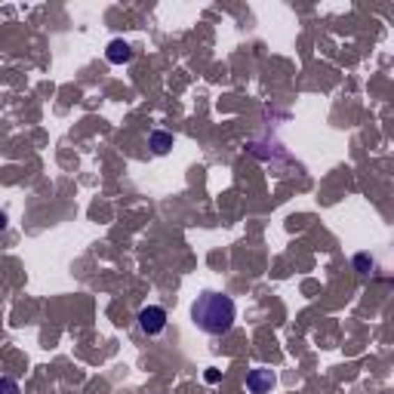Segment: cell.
<instances>
[{
    "label": "cell",
    "mask_w": 394,
    "mask_h": 394,
    "mask_svg": "<svg viewBox=\"0 0 394 394\" xmlns=\"http://www.w3.org/2000/svg\"><path fill=\"white\" fill-rule=\"evenodd\" d=\"M191 321L206 336H225L237 321V305L232 296L215 293V289H204L195 299V305H191Z\"/></svg>",
    "instance_id": "cell-1"
},
{
    "label": "cell",
    "mask_w": 394,
    "mask_h": 394,
    "mask_svg": "<svg viewBox=\"0 0 394 394\" xmlns=\"http://www.w3.org/2000/svg\"><path fill=\"white\" fill-rule=\"evenodd\" d=\"M167 311L160 308V305H145L142 311H139V330L145 333V336H160L163 330H167Z\"/></svg>",
    "instance_id": "cell-2"
},
{
    "label": "cell",
    "mask_w": 394,
    "mask_h": 394,
    "mask_svg": "<svg viewBox=\"0 0 394 394\" xmlns=\"http://www.w3.org/2000/svg\"><path fill=\"white\" fill-rule=\"evenodd\" d=\"M274 382H278V376H274L271 370L256 367V370H250V376H247V391L250 394H268L274 388Z\"/></svg>",
    "instance_id": "cell-3"
},
{
    "label": "cell",
    "mask_w": 394,
    "mask_h": 394,
    "mask_svg": "<svg viewBox=\"0 0 394 394\" xmlns=\"http://www.w3.org/2000/svg\"><path fill=\"white\" fill-rule=\"evenodd\" d=\"M105 59L111 65H126L132 59V47L126 40H111L108 50H105Z\"/></svg>",
    "instance_id": "cell-4"
},
{
    "label": "cell",
    "mask_w": 394,
    "mask_h": 394,
    "mask_svg": "<svg viewBox=\"0 0 394 394\" xmlns=\"http://www.w3.org/2000/svg\"><path fill=\"white\" fill-rule=\"evenodd\" d=\"M173 132H167V130H151L148 132V148H151L154 154H169V148H173Z\"/></svg>",
    "instance_id": "cell-5"
},
{
    "label": "cell",
    "mask_w": 394,
    "mask_h": 394,
    "mask_svg": "<svg viewBox=\"0 0 394 394\" xmlns=\"http://www.w3.org/2000/svg\"><path fill=\"white\" fill-rule=\"evenodd\" d=\"M373 268H376V259L370 256V252H358V256H354V271H358L361 278L373 274Z\"/></svg>",
    "instance_id": "cell-6"
},
{
    "label": "cell",
    "mask_w": 394,
    "mask_h": 394,
    "mask_svg": "<svg viewBox=\"0 0 394 394\" xmlns=\"http://www.w3.org/2000/svg\"><path fill=\"white\" fill-rule=\"evenodd\" d=\"M0 394H22V388L13 376H0Z\"/></svg>",
    "instance_id": "cell-7"
},
{
    "label": "cell",
    "mask_w": 394,
    "mask_h": 394,
    "mask_svg": "<svg viewBox=\"0 0 394 394\" xmlns=\"http://www.w3.org/2000/svg\"><path fill=\"white\" fill-rule=\"evenodd\" d=\"M206 382H219V370H210V373H206Z\"/></svg>",
    "instance_id": "cell-8"
},
{
    "label": "cell",
    "mask_w": 394,
    "mask_h": 394,
    "mask_svg": "<svg viewBox=\"0 0 394 394\" xmlns=\"http://www.w3.org/2000/svg\"><path fill=\"white\" fill-rule=\"evenodd\" d=\"M6 228V213H0V232Z\"/></svg>",
    "instance_id": "cell-9"
}]
</instances>
